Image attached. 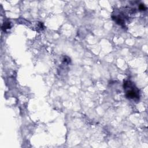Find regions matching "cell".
I'll return each mask as SVG.
<instances>
[{
  "mask_svg": "<svg viewBox=\"0 0 148 148\" xmlns=\"http://www.w3.org/2000/svg\"><path fill=\"white\" fill-rule=\"evenodd\" d=\"M147 9V8L145 6V5L144 4H140L139 6V9L140 10H146Z\"/></svg>",
  "mask_w": 148,
  "mask_h": 148,
  "instance_id": "7a4b0ae2",
  "label": "cell"
},
{
  "mask_svg": "<svg viewBox=\"0 0 148 148\" xmlns=\"http://www.w3.org/2000/svg\"><path fill=\"white\" fill-rule=\"evenodd\" d=\"M125 96L127 98L138 101L139 99V92L138 89L135 87L131 81L127 80L124 82L123 85Z\"/></svg>",
  "mask_w": 148,
  "mask_h": 148,
  "instance_id": "6da1fadb",
  "label": "cell"
}]
</instances>
